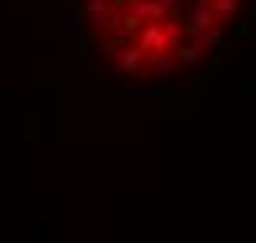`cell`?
<instances>
[{"mask_svg":"<svg viewBox=\"0 0 256 243\" xmlns=\"http://www.w3.org/2000/svg\"><path fill=\"white\" fill-rule=\"evenodd\" d=\"M204 4H210V0H204Z\"/></svg>","mask_w":256,"mask_h":243,"instance_id":"cell-4","label":"cell"},{"mask_svg":"<svg viewBox=\"0 0 256 243\" xmlns=\"http://www.w3.org/2000/svg\"><path fill=\"white\" fill-rule=\"evenodd\" d=\"M207 7H210V14L217 16V20H226V16H234V14H236L240 0H210Z\"/></svg>","mask_w":256,"mask_h":243,"instance_id":"cell-2","label":"cell"},{"mask_svg":"<svg viewBox=\"0 0 256 243\" xmlns=\"http://www.w3.org/2000/svg\"><path fill=\"white\" fill-rule=\"evenodd\" d=\"M86 10H89L92 23H102V16L108 10V0H86Z\"/></svg>","mask_w":256,"mask_h":243,"instance_id":"cell-3","label":"cell"},{"mask_svg":"<svg viewBox=\"0 0 256 243\" xmlns=\"http://www.w3.org/2000/svg\"><path fill=\"white\" fill-rule=\"evenodd\" d=\"M188 26H190L194 33H200V36H204L207 30L214 33V26H217V16L210 14V7H207V4H194V10H190V16H188Z\"/></svg>","mask_w":256,"mask_h":243,"instance_id":"cell-1","label":"cell"}]
</instances>
